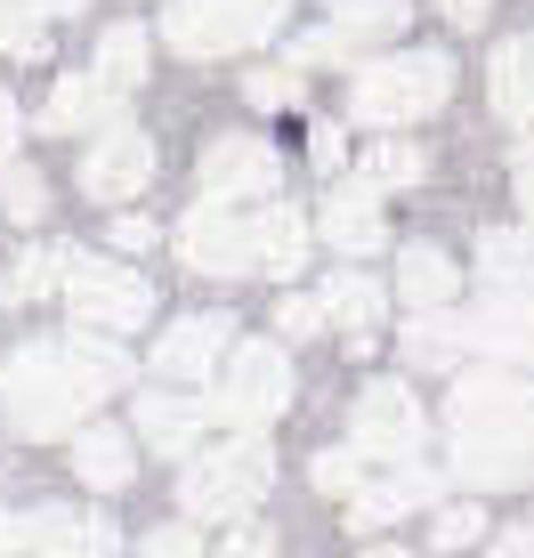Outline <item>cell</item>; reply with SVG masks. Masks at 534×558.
<instances>
[{
  "label": "cell",
  "mask_w": 534,
  "mask_h": 558,
  "mask_svg": "<svg viewBox=\"0 0 534 558\" xmlns=\"http://www.w3.org/2000/svg\"><path fill=\"white\" fill-rule=\"evenodd\" d=\"M130 380V356L98 332H65V340H25L0 373V413L16 437L49 446V437H82L89 413Z\"/></svg>",
  "instance_id": "obj_1"
},
{
  "label": "cell",
  "mask_w": 534,
  "mask_h": 558,
  "mask_svg": "<svg viewBox=\"0 0 534 558\" xmlns=\"http://www.w3.org/2000/svg\"><path fill=\"white\" fill-rule=\"evenodd\" d=\"M446 429H453V477L470 494L534 486V389L519 373H502V364L453 373Z\"/></svg>",
  "instance_id": "obj_2"
},
{
  "label": "cell",
  "mask_w": 534,
  "mask_h": 558,
  "mask_svg": "<svg viewBox=\"0 0 534 558\" xmlns=\"http://www.w3.org/2000/svg\"><path fill=\"white\" fill-rule=\"evenodd\" d=\"M446 98H453V57L446 49H389L373 65H356V82H349V113L373 122V130H405L422 113H437Z\"/></svg>",
  "instance_id": "obj_3"
},
{
  "label": "cell",
  "mask_w": 534,
  "mask_h": 558,
  "mask_svg": "<svg viewBox=\"0 0 534 558\" xmlns=\"http://www.w3.org/2000/svg\"><path fill=\"white\" fill-rule=\"evenodd\" d=\"M267 477H276V453H267V437H227V446H203L186 461L179 477V510L186 518H243L267 494Z\"/></svg>",
  "instance_id": "obj_4"
},
{
  "label": "cell",
  "mask_w": 534,
  "mask_h": 558,
  "mask_svg": "<svg viewBox=\"0 0 534 558\" xmlns=\"http://www.w3.org/2000/svg\"><path fill=\"white\" fill-rule=\"evenodd\" d=\"M65 307H73V324L82 332H138L146 316H155V283L138 276V267H122V259H98V252H65Z\"/></svg>",
  "instance_id": "obj_5"
},
{
  "label": "cell",
  "mask_w": 534,
  "mask_h": 558,
  "mask_svg": "<svg viewBox=\"0 0 534 558\" xmlns=\"http://www.w3.org/2000/svg\"><path fill=\"white\" fill-rule=\"evenodd\" d=\"M211 405H219L227 429L267 437V421L292 405V356H283V340H235V349H227V364H219Z\"/></svg>",
  "instance_id": "obj_6"
},
{
  "label": "cell",
  "mask_w": 534,
  "mask_h": 558,
  "mask_svg": "<svg viewBox=\"0 0 534 558\" xmlns=\"http://www.w3.org/2000/svg\"><path fill=\"white\" fill-rule=\"evenodd\" d=\"M422 437H429V413L422 397L405 389V380H365L349 405V446L365 461H389V470H405V461H422Z\"/></svg>",
  "instance_id": "obj_7"
},
{
  "label": "cell",
  "mask_w": 534,
  "mask_h": 558,
  "mask_svg": "<svg viewBox=\"0 0 534 558\" xmlns=\"http://www.w3.org/2000/svg\"><path fill=\"white\" fill-rule=\"evenodd\" d=\"M283 186V162L267 138H243V130H227V138L203 146L195 162V203H227V210H267Z\"/></svg>",
  "instance_id": "obj_8"
},
{
  "label": "cell",
  "mask_w": 534,
  "mask_h": 558,
  "mask_svg": "<svg viewBox=\"0 0 534 558\" xmlns=\"http://www.w3.org/2000/svg\"><path fill=\"white\" fill-rule=\"evenodd\" d=\"M170 243H179V259L195 267V276H259V210L195 203Z\"/></svg>",
  "instance_id": "obj_9"
},
{
  "label": "cell",
  "mask_w": 534,
  "mask_h": 558,
  "mask_svg": "<svg viewBox=\"0 0 534 558\" xmlns=\"http://www.w3.org/2000/svg\"><path fill=\"white\" fill-rule=\"evenodd\" d=\"M155 170H162L155 138L122 122V130H106V138H89V154H82V195L89 203H130V195L155 186Z\"/></svg>",
  "instance_id": "obj_10"
},
{
  "label": "cell",
  "mask_w": 534,
  "mask_h": 558,
  "mask_svg": "<svg viewBox=\"0 0 534 558\" xmlns=\"http://www.w3.org/2000/svg\"><path fill=\"white\" fill-rule=\"evenodd\" d=\"M211 429H219V405L203 389H146L138 397V446H155V453L195 461L211 446Z\"/></svg>",
  "instance_id": "obj_11"
},
{
  "label": "cell",
  "mask_w": 534,
  "mask_h": 558,
  "mask_svg": "<svg viewBox=\"0 0 534 558\" xmlns=\"http://www.w3.org/2000/svg\"><path fill=\"white\" fill-rule=\"evenodd\" d=\"M227 349H235V316H179V324H162V340H155V373L203 389L227 364Z\"/></svg>",
  "instance_id": "obj_12"
},
{
  "label": "cell",
  "mask_w": 534,
  "mask_h": 558,
  "mask_svg": "<svg viewBox=\"0 0 534 558\" xmlns=\"http://www.w3.org/2000/svg\"><path fill=\"white\" fill-rule=\"evenodd\" d=\"M308 227H316L324 243H332L340 259H373L380 243H389V219H380V195H365L356 179H349V186H332V195L316 203V219H308Z\"/></svg>",
  "instance_id": "obj_13"
},
{
  "label": "cell",
  "mask_w": 534,
  "mask_h": 558,
  "mask_svg": "<svg viewBox=\"0 0 534 558\" xmlns=\"http://www.w3.org/2000/svg\"><path fill=\"white\" fill-rule=\"evenodd\" d=\"M462 324H470V356H494L502 373L534 364V300H486Z\"/></svg>",
  "instance_id": "obj_14"
},
{
  "label": "cell",
  "mask_w": 534,
  "mask_h": 558,
  "mask_svg": "<svg viewBox=\"0 0 534 558\" xmlns=\"http://www.w3.org/2000/svg\"><path fill=\"white\" fill-rule=\"evenodd\" d=\"M41 130H57V138H73V130L106 138V130H122V98H113L98 73H65V82L49 89V106H41Z\"/></svg>",
  "instance_id": "obj_15"
},
{
  "label": "cell",
  "mask_w": 534,
  "mask_h": 558,
  "mask_svg": "<svg viewBox=\"0 0 534 558\" xmlns=\"http://www.w3.org/2000/svg\"><path fill=\"white\" fill-rule=\"evenodd\" d=\"M486 98H494V113H502L519 138H534V33H510V41L494 49Z\"/></svg>",
  "instance_id": "obj_16"
},
{
  "label": "cell",
  "mask_w": 534,
  "mask_h": 558,
  "mask_svg": "<svg viewBox=\"0 0 534 558\" xmlns=\"http://www.w3.org/2000/svg\"><path fill=\"white\" fill-rule=\"evenodd\" d=\"M316 307H324V324L349 332V349H373L380 316H389V283H380V276H324Z\"/></svg>",
  "instance_id": "obj_17"
},
{
  "label": "cell",
  "mask_w": 534,
  "mask_h": 558,
  "mask_svg": "<svg viewBox=\"0 0 534 558\" xmlns=\"http://www.w3.org/2000/svg\"><path fill=\"white\" fill-rule=\"evenodd\" d=\"M422 502H437V470L405 461V470H389L380 486H365V494L349 502V526H356V534H380L389 518H405V510H422Z\"/></svg>",
  "instance_id": "obj_18"
},
{
  "label": "cell",
  "mask_w": 534,
  "mask_h": 558,
  "mask_svg": "<svg viewBox=\"0 0 534 558\" xmlns=\"http://www.w3.org/2000/svg\"><path fill=\"white\" fill-rule=\"evenodd\" d=\"M73 477H82L89 494H122L130 477H138V446H130V429L89 421V429L73 437Z\"/></svg>",
  "instance_id": "obj_19"
},
{
  "label": "cell",
  "mask_w": 534,
  "mask_h": 558,
  "mask_svg": "<svg viewBox=\"0 0 534 558\" xmlns=\"http://www.w3.org/2000/svg\"><path fill=\"white\" fill-rule=\"evenodd\" d=\"M33 550H41V558H122V534H113L106 518L33 510Z\"/></svg>",
  "instance_id": "obj_20"
},
{
  "label": "cell",
  "mask_w": 534,
  "mask_h": 558,
  "mask_svg": "<svg viewBox=\"0 0 534 558\" xmlns=\"http://www.w3.org/2000/svg\"><path fill=\"white\" fill-rule=\"evenodd\" d=\"M478 276L494 283V300H534V235L526 227H486L478 235Z\"/></svg>",
  "instance_id": "obj_21"
},
{
  "label": "cell",
  "mask_w": 534,
  "mask_h": 558,
  "mask_svg": "<svg viewBox=\"0 0 534 558\" xmlns=\"http://www.w3.org/2000/svg\"><path fill=\"white\" fill-rule=\"evenodd\" d=\"M308 243H316V227H308V210H292V203H267L259 210V276H300V267H308Z\"/></svg>",
  "instance_id": "obj_22"
},
{
  "label": "cell",
  "mask_w": 534,
  "mask_h": 558,
  "mask_svg": "<svg viewBox=\"0 0 534 558\" xmlns=\"http://www.w3.org/2000/svg\"><path fill=\"white\" fill-rule=\"evenodd\" d=\"M162 33H170V49H179V57H235V49H243L219 0H170Z\"/></svg>",
  "instance_id": "obj_23"
},
{
  "label": "cell",
  "mask_w": 534,
  "mask_h": 558,
  "mask_svg": "<svg viewBox=\"0 0 534 558\" xmlns=\"http://www.w3.org/2000/svg\"><path fill=\"white\" fill-rule=\"evenodd\" d=\"M453 292H462V267L437 252V243H405V252H397V300H413L422 316H437Z\"/></svg>",
  "instance_id": "obj_24"
},
{
  "label": "cell",
  "mask_w": 534,
  "mask_h": 558,
  "mask_svg": "<svg viewBox=\"0 0 534 558\" xmlns=\"http://www.w3.org/2000/svg\"><path fill=\"white\" fill-rule=\"evenodd\" d=\"M65 252H73V243H33V252H16L9 267H0V307L49 300L57 283H65Z\"/></svg>",
  "instance_id": "obj_25"
},
{
  "label": "cell",
  "mask_w": 534,
  "mask_h": 558,
  "mask_svg": "<svg viewBox=\"0 0 534 558\" xmlns=\"http://www.w3.org/2000/svg\"><path fill=\"white\" fill-rule=\"evenodd\" d=\"M146 57H155L146 25H106V41H98V57H89V73H98L113 98H130V89L146 82Z\"/></svg>",
  "instance_id": "obj_26"
},
{
  "label": "cell",
  "mask_w": 534,
  "mask_h": 558,
  "mask_svg": "<svg viewBox=\"0 0 534 558\" xmlns=\"http://www.w3.org/2000/svg\"><path fill=\"white\" fill-rule=\"evenodd\" d=\"M462 356H470V324L453 316V307L405 324V364H453V373H462Z\"/></svg>",
  "instance_id": "obj_27"
},
{
  "label": "cell",
  "mask_w": 534,
  "mask_h": 558,
  "mask_svg": "<svg viewBox=\"0 0 534 558\" xmlns=\"http://www.w3.org/2000/svg\"><path fill=\"white\" fill-rule=\"evenodd\" d=\"M429 179V154L422 146H405V138H380L365 146V162H356V186L365 195H389V186H422Z\"/></svg>",
  "instance_id": "obj_28"
},
{
  "label": "cell",
  "mask_w": 534,
  "mask_h": 558,
  "mask_svg": "<svg viewBox=\"0 0 534 558\" xmlns=\"http://www.w3.org/2000/svg\"><path fill=\"white\" fill-rule=\"evenodd\" d=\"M405 16H413V0H332V33L340 41H397L405 33Z\"/></svg>",
  "instance_id": "obj_29"
},
{
  "label": "cell",
  "mask_w": 534,
  "mask_h": 558,
  "mask_svg": "<svg viewBox=\"0 0 534 558\" xmlns=\"http://www.w3.org/2000/svg\"><path fill=\"white\" fill-rule=\"evenodd\" d=\"M308 486L332 494V502H356V494H365V453H356V446H324L308 461Z\"/></svg>",
  "instance_id": "obj_30"
},
{
  "label": "cell",
  "mask_w": 534,
  "mask_h": 558,
  "mask_svg": "<svg viewBox=\"0 0 534 558\" xmlns=\"http://www.w3.org/2000/svg\"><path fill=\"white\" fill-rule=\"evenodd\" d=\"M0 210H9L16 227H33L49 210V179L33 162H0Z\"/></svg>",
  "instance_id": "obj_31"
},
{
  "label": "cell",
  "mask_w": 534,
  "mask_h": 558,
  "mask_svg": "<svg viewBox=\"0 0 534 558\" xmlns=\"http://www.w3.org/2000/svg\"><path fill=\"white\" fill-rule=\"evenodd\" d=\"M219 9H227V25H235V41H243V49H259L267 33H283L292 0H219Z\"/></svg>",
  "instance_id": "obj_32"
},
{
  "label": "cell",
  "mask_w": 534,
  "mask_h": 558,
  "mask_svg": "<svg viewBox=\"0 0 534 558\" xmlns=\"http://www.w3.org/2000/svg\"><path fill=\"white\" fill-rule=\"evenodd\" d=\"M429 543L437 550H470V543H486V510L478 502H446L429 518Z\"/></svg>",
  "instance_id": "obj_33"
},
{
  "label": "cell",
  "mask_w": 534,
  "mask_h": 558,
  "mask_svg": "<svg viewBox=\"0 0 534 558\" xmlns=\"http://www.w3.org/2000/svg\"><path fill=\"white\" fill-rule=\"evenodd\" d=\"M243 98L276 113V106H292V98H300V73H292V65H276V73H267V65H252V73H243Z\"/></svg>",
  "instance_id": "obj_34"
},
{
  "label": "cell",
  "mask_w": 534,
  "mask_h": 558,
  "mask_svg": "<svg viewBox=\"0 0 534 558\" xmlns=\"http://www.w3.org/2000/svg\"><path fill=\"white\" fill-rule=\"evenodd\" d=\"M211 558H283V550H276V534H267V526H252V518H235V526L219 534V550H211Z\"/></svg>",
  "instance_id": "obj_35"
},
{
  "label": "cell",
  "mask_w": 534,
  "mask_h": 558,
  "mask_svg": "<svg viewBox=\"0 0 534 558\" xmlns=\"http://www.w3.org/2000/svg\"><path fill=\"white\" fill-rule=\"evenodd\" d=\"M0 57H41V16L0 9Z\"/></svg>",
  "instance_id": "obj_36"
},
{
  "label": "cell",
  "mask_w": 534,
  "mask_h": 558,
  "mask_svg": "<svg viewBox=\"0 0 534 558\" xmlns=\"http://www.w3.org/2000/svg\"><path fill=\"white\" fill-rule=\"evenodd\" d=\"M308 65H349V41H340L332 25H324V33H308V41L292 49V73H308Z\"/></svg>",
  "instance_id": "obj_37"
},
{
  "label": "cell",
  "mask_w": 534,
  "mask_h": 558,
  "mask_svg": "<svg viewBox=\"0 0 534 558\" xmlns=\"http://www.w3.org/2000/svg\"><path fill=\"white\" fill-rule=\"evenodd\" d=\"M276 332H283V340H308V332H324V307H316L308 292H292V300L276 307Z\"/></svg>",
  "instance_id": "obj_38"
},
{
  "label": "cell",
  "mask_w": 534,
  "mask_h": 558,
  "mask_svg": "<svg viewBox=\"0 0 534 558\" xmlns=\"http://www.w3.org/2000/svg\"><path fill=\"white\" fill-rule=\"evenodd\" d=\"M138 558H203V534H186V526H155L138 543Z\"/></svg>",
  "instance_id": "obj_39"
},
{
  "label": "cell",
  "mask_w": 534,
  "mask_h": 558,
  "mask_svg": "<svg viewBox=\"0 0 534 558\" xmlns=\"http://www.w3.org/2000/svg\"><path fill=\"white\" fill-rule=\"evenodd\" d=\"M113 252H155V219H146V210H122V219H113Z\"/></svg>",
  "instance_id": "obj_40"
},
{
  "label": "cell",
  "mask_w": 534,
  "mask_h": 558,
  "mask_svg": "<svg viewBox=\"0 0 534 558\" xmlns=\"http://www.w3.org/2000/svg\"><path fill=\"white\" fill-rule=\"evenodd\" d=\"M0 558H33V510H25V518L0 510Z\"/></svg>",
  "instance_id": "obj_41"
},
{
  "label": "cell",
  "mask_w": 534,
  "mask_h": 558,
  "mask_svg": "<svg viewBox=\"0 0 534 558\" xmlns=\"http://www.w3.org/2000/svg\"><path fill=\"white\" fill-rule=\"evenodd\" d=\"M308 146H316V170H340V162H349V138H340L332 122H324L316 138H308Z\"/></svg>",
  "instance_id": "obj_42"
},
{
  "label": "cell",
  "mask_w": 534,
  "mask_h": 558,
  "mask_svg": "<svg viewBox=\"0 0 534 558\" xmlns=\"http://www.w3.org/2000/svg\"><path fill=\"white\" fill-rule=\"evenodd\" d=\"M510 195L526 210V235H534V154H519V170H510Z\"/></svg>",
  "instance_id": "obj_43"
},
{
  "label": "cell",
  "mask_w": 534,
  "mask_h": 558,
  "mask_svg": "<svg viewBox=\"0 0 534 558\" xmlns=\"http://www.w3.org/2000/svg\"><path fill=\"white\" fill-rule=\"evenodd\" d=\"M16 138H25V113L16 98H0V162H16Z\"/></svg>",
  "instance_id": "obj_44"
},
{
  "label": "cell",
  "mask_w": 534,
  "mask_h": 558,
  "mask_svg": "<svg viewBox=\"0 0 534 558\" xmlns=\"http://www.w3.org/2000/svg\"><path fill=\"white\" fill-rule=\"evenodd\" d=\"M486 558H534V534L526 526H510V534H494V550Z\"/></svg>",
  "instance_id": "obj_45"
},
{
  "label": "cell",
  "mask_w": 534,
  "mask_h": 558,
  "mask_svg": "<svg viewBox=\"0 0 534 558\" xmlns=\"http://www.w3.org/2000/svg\"><path fill=\"white\" fill-rule=\"evenodd\" d=\"M437 9H446V16H453V25H462V33H470V25H486V9H494V0H437Z\"/></svg>",
  "instance_id": "obj_46"
},
{
  "label": "cell",
  "mask_w": 534,
  "mask_h": 558,
  "mask_svg": "<svg viewBox=\"0 0 534 558\" xmlns=\"http://www.w3.org/2000/svg\"><path fill=\"white\" fill-rule=\"evenodd\" d=\"M89 0H41V16H82Z\"/></svg>",
  "instance_id": "obj_47"
},
{
  "label": "cell",
  "mask_w": 534,
  "mask_h": 558,
  "mask_svg": "<svg viewBox=\"0 0 534 558\" xmlns=\"http://www.w3.org/2000/svg\"><path fill=\"white\" fill-rule=\"evenodd\" d=\"M0 9H16V16H41V0H0Z\"/></svg>",
  "instance_id": "obj_48"
},
{
  "label": "cell",
  "mask_w": 534,
  "mask_h": 558,
  "mask_svg": "<svg viewBox=\"0 0 534 558\" xmlns=\"http://www.w3.org/2000/svg\"><path fill=\"white\" fill-rule=\"evenodd\" d=\"M365 558H413V550H397V543H380V550H365Z\"/></svg>",
  "instance_id": "obj_49"
}]
</instances>
